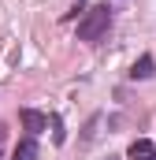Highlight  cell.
<instances>
[{"mask_svg":"<svg viewBox=\"0 0 156 160\" xmlns=\"http://www.w3.org/2000/svg\"><path fill=\"white\" fill-rule=\"evenodd\" d=\"M153 71H156L153 56H141V60L134 63V71H130V78H153Z\"/></svg>","mask_w":156,"mask_h":160,"instance_id":"obj_4","label":"cell"},{"mask_svg":"<svg viewBox=\"0 0 156 160\" xmlns=\"http://www.w3.org/2000/svg\"><path fill=\"white\" fill-rule=\"evenodd\" d=\"M108 22H112V11H108V4H100V8H89L85 15H82V22H78V38L82 41H100L108 34Z\"/></svg>","mask_w":156,"mask_h":160,"instance_id":"obj_1","label":"cell"},{"mask_svg":"<svg viewBox=\"0 0 156 160\" xmlns=\"http://www.w3.org/2000/svg\"><path fill=\"white\" fill-rule=\"evenodd\" d=\"M11 160H37V142H34V138H22V142L15 145Z\"/></svg>","mask_w":156,"mask_h":160,"instance_id":"obj_3","label":"cell"},{"mask_svg":"<svg viewBox=\"0 0 156 160\" xmlns=\"http://www.w3.org/2000/svg\"><path fill=\"white\" fill-rule=\"evenodd\" d=\"M19 119H22V127H26L30 134H41V130L48 127V119H45L41 112H34V108H22V112H19Z\"/></svg>","mask_w":156,"mask_h":160,"instance_id":"obj_2","label":"cell"},{"mask_svg":"<svg viewBox=\"0 0 156 160\" xmlns=\"http://www.w3.org/2000/svg\"><path fill=\"white\" fill-rule=\"evenodd\" d=\"M145 153H153V142H134V145H130V160L145 157Z\"/></svg>","mask_w":156,"mask_h":160,"instance_id":"obj_5","label":"cell"}]
</instances>
